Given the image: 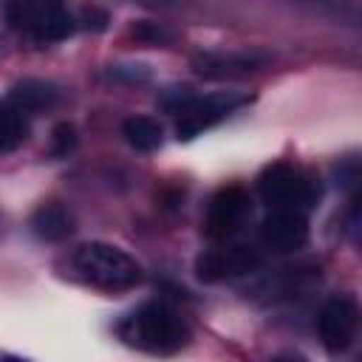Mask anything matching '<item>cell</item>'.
Segmentation results:
<instances>
[{
  "label": "cell",
  "instance_id": "obj_1",
  "mask_svg": "<svg viewBox=\"0 0 362 362\" xmlns=\"http://www.w3.org/2000/svg\"><path fill=\"white\" fill-rule=\"evenodd\" d=\"M119 337L130 348L167 356V354H175L181 348H187L189 325L173 305L153 300V303H144L141 308H136L119 325Z\"/></svg>",
  "mask_w": 362,
  "mask_h": 362
},
{
  "label": "cell",
  "instance_id": "obj_2",
  "mask_svg": "<svg viewBox=\"0 0 362 362\" xmlns=\"http://www.w3.org/2000/svg\"><path fill=\"white\" fill-rule=\"evenodd\" d=\"M3 17L17 34L40 45L59 42L74 31V17L62 0H3Z\"/></svg>",
  "mask_w": 362,
  "mask_h": 362
},
{
  "label": "cell",
  "instance_id": "obj_3",
  "mask_svg": "<svg viewBox=\"0 0 362 362\" xmlns=\"http://www.w3.org/2000/svg\"><path fill=\"white\" fill-rule=\"evenodd\" d=\"M74 266L88 283L107 288V291H122V288H130L141 280L139 263L127 252H122L119 246L102 243V240L82 243L74 252Z\"/></svg>",
  "mask_w": 362,
  "mask_h": 362
},
{
  "label": "cell",
  "instance_id": "obj_4",
  "mask_svg": "<svg viewBox=\"0 0 362 362\" xmlns=\"http://www.w3.org/2000/svg\"><path fill=\"white\" fill-rule=\"evenodd\" d=\"M246 102H249V96L246 93H238V90H215V93H206V96L192 93V99L178 110L175 133L184 141L187 139H195L198 133L209 130L212 124H218L221 119H226L229 113H235Z\"/></svg>",
  "mask_w": 362,
  "mask_h": 362
},
{
  "label": "cell",
  "instance_id": "obj_5",
  "mask_svg": "<svg viewBox=\"0 0 362 362\" xmlns=\"http://www.w3.org/2000/svg\"><path fill=\"white\" fill-rule=\"evenodd\" d=\"M260 195L272 209H300L308 206L317 195L311 178H305L300 170L288 164H272L260 175Z\"/></svg>",
  "mask_w": 362,
  "mask_h": 362
},
{
  "label": "cell",
  "instance_id": "obj_6",
  "mask_svg": "<svg viewBox=\"0 0 362 362\" xmlns=\"http://www.w3.org/2000/svg\"><path fill=\"white\" fill-rule=\"evenodd\" d=\"M317 331L328 354H342L354 345L359 331V305L354 297H328L317 317Z\"/></svg>",
  "mask_w": 362,
  "mask_h": 362
},
{
  "label": "cell",
  "instance_id": "obj_7",
  "mask_svg": "<svg viewBox=\"0 0 362 362\" xmlns=\"http://www.w3.org/2000/svg\"><path fill=\"white\" fill-rule=\"evenodd\" d=\"M249 209H252V201H249V192L238 184L232 187H223L215 192V198L209 201V209H206V235L212 240H229L235 238L246 218H249Z\"/></svg>",
  "mask_w": 362,
  "mask_h": 362
},
{
  "label": "cell",
  "instance_id": "obj_8",
  "mask_svg": "<svg viewBox=\"0 0 362 362\" xmlns=\"http://www.w3.org/2000/svg\"><path fill=\"white\" fill-rule=\"evenodd\" d=\"M260 263H263V257L252 246H221V249H209V252L198 255L195 274L204 283H223V280L252 274Z\"/></svg>",
  "mask_w": 362,
  "mask_h": 362
},
{
  "label": "cell",
  "instance_id": "obj_9",
  "mask_svg": "<svg viewBox=\"0 0 362 362\" xmlns=\"http://www.w3.org/2000/svg\"><path fill=\"white\" fill-rule=\"evenodd\" d=\"M260 238L272 252H297L308 240V221L303 209H272L260 226Z\"/></svg>",
  "mask_w": 362,
  "mask_h": 362
},
{
  "label": "cell",
  "instance_id": "obj_10",
  "mask_svg": "<svg viewBox=\"0 0 362 362\" xmlns=\"http://www.w3.org/2000/svg\"><path fill=\"white\" fill-rule=\"evenodd\" d=\"M266 59L257 54H198L192 59L195 71L209 79H232V76H246L257 71Z\"/></svg>",
  "mask_w": 362,
  "mask_h": 362
},
{
  "label": "cell",
  "instance_id": "obj_11",
  "mask_svg": "<svg viewBox=\"0 0 362 362\" xmlns=\"http://www.w3.org/2000/svg\"><path fill=\"white\" fill-rule=\"evenodd\" d=\"M31 232H34L40 240L57 243V240H65V238L74 232V218H71V212H68L62 204L48 201V204H42V206L31 215Z\"/></svg>",
  "mask_w": 362,
  "mask_h": 362
},
{
  "label": "cell",
  "instance_id": "obj_12",
  "mask_svg": "<svg viewBox=\"0 0 362 362\" xmlns=\"http://www.w3.org/2000/svg\"><path fill=\"white\" fill-rule=\"evenodd\" d=\"M57 88L51 82H42V79H23L20 85H14L11 90V105L20 110V113H37V110H45L57 102Z\"/></svg>",
  "mask_w": 362,
  "mask_h": 362
},
{
  "label": "cell",
  "instance_id": "obj_13",
  "mask_svg": "<svg viewBox=\"0 0 362 362\" xmlns=\"http://www.w3.org/2000/svg\"><path fill=\"white\" fill-rule=\"evenodd\" d=\"M122 136H124V141H127L133 150H139V153H153V150H158L161 141H164L161 124H158L156 119H150V116H127V119L122 122Z\"/></svg>",
  "mask_w": 362,
  "mask_h": 362
},
{
  "label": "cell",
  "instance_id": "obj_14",
  "mask_svg": "<svg viewBox=\"0 0 362 362\" xmlns=\"http://www.w3.org/2000/svg\"><path fill=\"white\" fill-rule=\"evenodd\" d=\"M25 139V122L23 113L11 102H0V153L14 150Z\"/></svg>",
  "mask_w": 362,
  "mask_h": 362
},
{
  "label": "cell",
  "instance_id": "obj_15",
  "mask_svg": "<svg viewBox=\"0 0 362 362\" xmlns=\"http://www.w3.org/2000/svg\"><path fill=\"white\" fill-rule=\"evenodd\" d=\"M286 3H294L300 8H308V11L320 14V17H331V20L356 25V8L348 0H286Z\"/></svg>",
  "mask_w": 362,
  "mask_h": 362
},
{
  "label": "cell",
  "instance_id": "obj_16",
  "mask_svg": "<svg viewBox=\"0 0 362 362\" xmlns=\"http://www.w3.org/2000/svg\"><path fill=\"white\" fill-rule=\"evenodd\" d=\"M130 34H133L139 42H150V45H164V42H170V31H164V28L156 25V23H136Z\"/></svg>",
  "mask_w": 362,
  "mask_h": 362
},
{
  "label": "cell",
  "instance_id": "obj_17",
  "mask_svg": "<svg viewBox=\"0 0 362 362\" xmlns=\"http://www.w3.org/2000/svg\"><path fill=\"white\" fill-rule=\"evenodd\" d=\"M74 147H76V130H74V124H68V122L57 124L54 127V147H51V153L54 156H68Z\"/></svg>",
  "mask_w": 362,
  "mask_h": 362
},
{
  "label": "cell",
  "instance_id": "obj_18",
  "mask_svg": "<svg viewBox=\"0 0 362 362\" xmlns=\"http://www.w3.org/2000/svg\"><path fill=\"white\" fill-rule=\"evenodd\" d=\"M127 3H139L147 8H175L178 6V0H127Z\"/></svg>",
  "mask_w": 362,
  "mask_h": 362
},
{
  "label": "cell",
  "instance_id": "obj_19",
  "mask_svg": "<svg viewBox=\"0 0 362 362\" xmlns=\"http://www.w3.org/2000/svg\"><path fill=\"white\" fill-rule=\"evenodd\" d=\"M6 51H8V48H6V40L0 37V57H6Z\"/></svg>",
  "mask_w": 362,
  "mask_h": 362
}]
</instances>
